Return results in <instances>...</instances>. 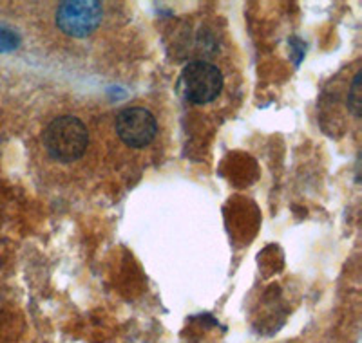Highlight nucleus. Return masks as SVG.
I'll return each mask as SVG.
<instances>
[{"label": "nucleus", "mask_w": 362, "mask_h": 343, "mask_svg": "<svg viewBox=\"0 0 362 343\" xmlns=\"http://www.w3.org/2000/svg\"><path fill=\"white\" fill-rule=\"evenodd\" d=\"M45 152L60 163H73L80 160L89 143V132L82 119L74 116H60L45 127L44 136Z\"/></svg>", "instance_id": "obj_1"}, {"label": "nucleus", "mask_w": 362, "mask_h": 343, "mask_svg": "<svg viewBox=\"0 0 362 343\" xmlns=\"http://www.w3.org/2000/svg\"><path fill=\"white\" fill-rule=\"evenodd\" d=\"M103 18V6L96 0H69L58 6L54 22L58 29L73 38H86L98 29Z\"/></svg>", "instance_id": "obj_2"}, {"label": "nucleus", "mask_w": 362, "mask_h": 343, "mask_svg": "<svg viewBox=\"0 0 362 343\" xmlns=\"http://www.w3.org/2000/svg\"><path fill=\"white\" fill-rule=\"evenodd\" d=\"M181 83L189 102L206 105L221 95L223 74L214 64L196 60L185 66L181 73Z\"/></svg>", "instance_id": "obj_3"}, {"label": "nucleus", "mask_w": 362, "mask_h": 343, "mask_svg": "<svg viewBox=\"0 0 362 343\" xmlns=\"http://www.w3.org/2000/svg\"><path fill=\"white\" fill-rule=\"evenodd\" d=\"M115 128L127 147L144 148L156 138L158 121L145 107H127L116 116Z\"/></svg>", "instance_id": "obj_4"}, {"label": "nucleus", "mask_w": 362, "mask_h": 343, "mask_svg": "<svg viewBox=\"0 0 362 343\" xmlns=\"http://www.w3.org/2000/svg\"><path fill=\"white\" fill-rule=\"evenodd\" d=\"M21 45V37L13 29L0 25V53H11Z\"/></svg>", "instance_id": "obj_5"}, {"label": "nucleus", "mask_w": 362, "mask_h": 343, "mask_svg": "<svg viewBox=\"0 0 362 343\" xmlns=\"http://www.w3.org/2000/svg\"><path fill=\"white\" fill-rule=\"evenodd\" d=\"M361 102H362V90H361V71L354 76V83H351L350 96H348V107L351 109L355 116L361 114Z\"/></svg>", "instance_id": "obj_6"}]
</instances>
